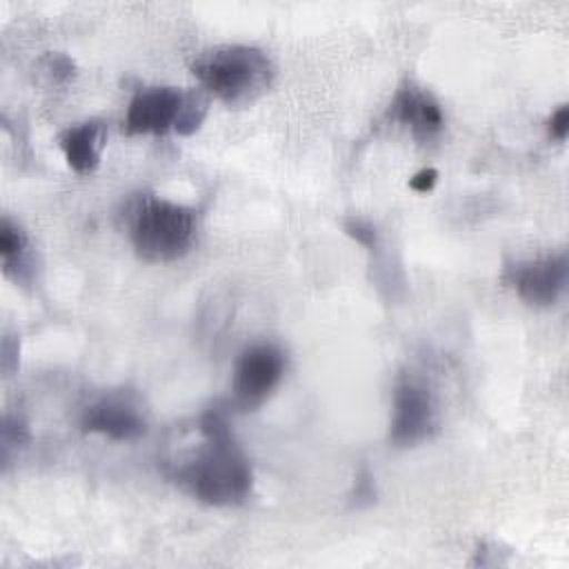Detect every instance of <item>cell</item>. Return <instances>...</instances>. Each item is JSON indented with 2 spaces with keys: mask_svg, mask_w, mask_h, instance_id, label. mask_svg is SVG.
Returning a JSON list of instances; mask_svg holds the SVG:
<instances>
[{
  "mask_svg": "<svg viewBox=\"0 0 569 569\" xmlns=\"http://www.w3.org/2000/svg\"><path fill=\"white\" fill-rule=\"evenodd\" d=\"M198 429L204 442L173 469V478L207 505L224 507L242 502L251 491L253 476L247 456L233 440L224 411L220 407L207 409Z\"/></svg>",
  "mask_w": 569,
  "mask_h": 569,
  "instance_id": "6da1fadb",
  "label": "cell"
},
{
  "mask_svg": "<svg viewBox=\"0 0 569 569\" xmlns=\"http://www.w3.org/2000/svg\"><path fill=\"white\" fill-rule=\"evenodd\" d=\"M191 71L204 91L233 107L256 100L273 76L267 53L249 44L213 47L193 60Z\"/></svg>",
  "mask_w": 569,
  "mask_h": 569,
  "instance_id": "7a4b0ae2",
  "label": "cell"
},
{
  "mask_svg": "<svg viewBox=\"0 0 569 569\" xmlns=\"http://www.w3.org/2000/svg\"><path fill=\"white\" fill-rule=\"evenodd\" d=\"M129 236L140 258L169 262L193 244L196 216L184 204L158 196H142L131 209Z\"/></svg>",
  "mask_w": 569,
  "mask_h": 569,
  "instance_id": "3957f363",
  "label": "cell"
},
{
  "mask_svg": "<svg viewBox=\"0 0 569 569\" xmlns=\"http://www.w3.org/2000/svg\"><path fill=\"white\" fill-rule=\"evenodd\" d=\"M284 373V353L269 342L247 347L233 369V405L249 411L264 402Z\"/></svg>",
  "mask_w": 569,
  "mask_h": 569,
  "instance_id": "277c9868",
  "label": "cell"
},
{
  "mask_svg": "<svg viewBox=\"0 0 569 569\" xmlns=\"http://www.w3.org/2000/svg\"><path fill=\"white\" fill-rule=\"evenodd\" d=\"M436 427V409L429 389L405 378L393 391V418L389 427V438L398 447H413L431 436Z\"/></svg>",
  "mask_w": 569,
  "mask_h": 569,
  "instance_id": "5b68a950",
  "label": "cell"
},
{
  "mask_svg": "<svg viewBox=\"0 0 569 569\" xmlns=\"http://www.w3.org/2000/svg\"><path fill=\"white\" fill-rule=\"evenodd\" d=\"M507 282L516 293L533 307L553 305L567 284V256L549 253L527 262H518L509 269Z\"/></svg>",
  "mask_w": 569,
  "mask_h": 569,
  "instance_id": "8992f818",
  "label": "cell"
},
{
  "mask_svg": "<svg viewBox=\"0 0 569 569\" xmlns=\"http://www.w3.org/2000/svg\"><path fill=\"white\" fill-rule=\"evenodd\" d=\"M82 429L111 440H138L147 431V420L136 400L124 391H111L82 411Z\"/></svg>",
  "mask_w": 569,
  "mask_h": 569,
  "instance_id": "52a82bcc",
  "label": "cell"
},
{
  "mask_svg": "<svg viewBox=\"0 0 569 569\" xmlns=\"http://www.w3.org/2000/svg\"><path fill=\"white\" fill-rule=\"evenodd\" d=\"M184 91L176 87H147L133 96L127 109V133H167L176 131Z\"/></svg>",
  "mask_w": 569,
  "mask_h": 569,
  "instance_id": "ba28073f",
  "label": "cell"
},
{
  "mask_svg": "<svg viewBox=\"0 0 569 569\" xmlns=\"http://www.w3.org/2000/svg\"><path fill=\"white\" fill-rule=\"evenodd\" d=\"M389 116L396 122L409 127L416 138L436 136L445 122L442 109L436 102V98L429 91H425L422 87H416L411 82L402 84L396 91V96L389 104Z\"/></svg>",
  "mask_w": 569,
  "mask_h": 569,
  "instance_id": "9c48e42d",
  "label": "cell"
},
{
  "mask_svg": "<svg viewBox=\"0 0 569 569\" xmlns=\"http://www.w3.org/2000/svg\"><path fill=\"white\" fill-rule=\"evenodd\" d=\"M107 144V129L100 120H87L69 127L60 136V147L69 167L78 173H91L100 164Z\"/></svg>",
  "mask_w": 569,
  "mask_h": 569,
  "instance_id": "30bf717a",
  "label": "cell"
},
{
  "mask_svg": "<svg viewBox=\"0 0 569 569\" xmlns=\"http://www.w3.org/2000/svg\"><path fill=\"white\" fill-rule=\"evenodd\" d=\"M24 251H27L24 231L9 218H2V222H0V256H2L4 273H11V269L18 271V267L22 264Z\"/></svg>",
  "mask_w": 569,
  "mask_h": 569,
  "instance_id": "8fae6325",
  "label": "cell"
},
{
  "mask_svg": "<svg viewBox=\"0 0 569 569\" xmlns=\"http://www.w3.org/2000/svg\"><path fill=\"white\" fill-rule=\"evenodd\" d=\"M207 109H209V100L202 91H184V100H182V109H180V116H178V122H176V131L180 136H189L193 133L204 116H207Z\"/></svg>",
  "mask_w": 569,
  "mask_h": 569,
  "instance_id": "7c38bea8",
  "label": "cell"
},
{
  "mask_svg": "<svg viewBox=\"0 0 569 569\" xmlns=\"http://www.w3.org/2000/svg\"><path fill=\"white\" fill-rule=\"evenodd\" d=\"M27 438H29V433H27L24 422L18 418L4 416V420H2V458L9 456L11 447L27 442Z\"/></svg>",
  "mask_w": 569,
  "mask_h": 569,
  "instance_id": "4fadbf2b",
  "label": "cell"
},
{
  "mask_svg": "<svg viewBox=\"0 0 569 569\" xmlns=\"http://www.w3.org/2000/svg\"><path fill=\"white\" fill-rule=\"evenodd\" d=\"M547 129H549V136L560 140V142L567 138V131H569V107L567 104H560L551 113V118L547 122Z\"/></svg>",
  "mask_w": 569,
  "mask_h": 569,
  "instance_id": "5bb4252c",
  "label": "cell"
},
{
  "mask_svg": "<svg viewBox=\"0 0 569 569\" xmlns=\"http://www.w3.org/2000/svg\"><path fill=\"white\" fill-rule=\"evenodd\" d=\"M345 229L351 238H356L365 247H371L376 242V229L365 220H349Z\"/></svg>",
  "mask_w": 569,
  "mask_h": 569,
  "instance_id": "9a60e30c",
  "label": "cell"
},
{
  "mask_svg": "<svg viewBox=\"0 0 569 569\" xmlns=\"http://www.w3.org/2000/svg\"><path fill=\"white\" fill-rule=\"evenodd\" d=\"M436 180H438V171L433 167H427V169H420L416 176L409 178V187L418 193H427V191L433 189Z\"/></svg>",
  "mask_w": 569,
  "mask_h": 569,
  "instance_id": "2e32d148",
  "label": "cell"
}]
</instances>
